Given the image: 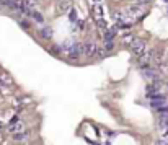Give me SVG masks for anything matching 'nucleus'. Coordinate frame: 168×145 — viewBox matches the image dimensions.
<instances>
[{"instance_id":"nucleus-1","label":"nucleus","mask_w":168,"mask_h":145,"mask_svg":"<svg viewBox=\"0 0 168 145\" xmlns=\"http://www.w3.org/2000/svg\"><path fill=\"white\" fill-rule=\"evenodd\" d=\"M129 46H131V49H132L134 54L139 55V57L145 54V47H147L145 41H142V39H132L131 42H129Z\"/></svg>"},{"instance_id":"nucleus-2","label":"nucleus","mask_w":168,"mask_h":145,"mask_svg":"<svg viewBox=\"0 0 168 145\" xmlns=\"http://www.w3.org/2000/svg\"><path fill=\"white\" fill-rule=\"evenodd\" d=\"M98 51V46L95 42H82V55L85 57H93L96 54Z\"/></svg>"},{"instance_id":"nucleus-3","label":"nucleus","mask_w":168,"mask_h":145,"mask_svg":"<svg viewBox=\"0 0 168 145\" xmlns=\"http://www.w3.org/2000/svg\"><path fill=\"white\" fill-rule=\"evenodd\" d=\"M140 69H142V75L147 78V80H150V82H157V80H160V77H158V74L155 72L153 69H150L148 65H140Z\"/></svg>"},{"instance_id":"nucleus-4","label":"nucleus","mask_w":168,"mask_h":145,"mask_svg":"<svg viewBox=\"0 0 168 145\" xmlns=\"http://www.w3.org/2000/svg\"><path fill=\"white\" fill-rule=\"evenodd\" d=\"M160 86H162L160 80L152 82V83H148V85H147V96H152V95H155V93H158V90H160Z\"/></svg>"},{"instance_id":"nucleus-5","label":"nucleus","mask_w":168,"mask_h":145,"mask_svg":"<svg viewBox=\"0 0 168 145\" xmlns=\"http://www.w3.org/2000/svg\"><path fill=\"white\" fill-rule=\"evenodd\" d=\"M25 129V122L23 121H18V122H15V124L8 125V130H10L11 134H16V132H21V130Z\"/></svg>"},{"instance_id":"nucleus-6","label":"nucleus","mask_w":168,"mask_h":145,"mask_svg":"<svg viewBox=\"0 0 168 145\" xmlns=\"http://www.w3.org/2000/svg\"><path fill=\"white\" fill-rule=\"evenodd\" d=\"M30 16L33 18L34 23H38V25H43V23H44V16H43V13H39L38 10H33L30 13Z\"/></svg>"},{"instance_id":"nucleus-7","label":"nucleus","mask_w":168,"mask_h":145,"mask_svg":"<svg viewBox=\"0 0 168 145\" xmlns=\"http://www.w3.org/2000/svg\"><path fill=\"white\" fill-rule=\"evenodd\" d=\"M39 34H41V38H44V39H51L52 38V28L51 26H43L41 28V31H39Z\"/></svg>"},{"instance_id":"nucleus-8","label":"nucleus","mask_w":168,"mask_h":145,"mask_svg":"<svg viewBox=\"0 0 168 145\" xmlns=\"http://www.w3.org/2000/svg\"><path fill=\"white\" fill-rule=\"evenodd\" d=\"M75 44V42H74V41H64V42H62L61 46H59V51H61V52H65V54H69V51L72 49V46Z\"/></svg>"},{"instance_id":"nucleus-9","label":"nucleus","mask_w":168,"mask_h":145,"mask_svg":"<svg viewBox=\"0 0 168 145\" xmlns=\"http://www.w3.org/2000/svg\"><path fill=\"white\" fill-rule=\"evenodd\" d=\"M30 137V130H21V132H16L15 135H13V139L18 140V142H23V140H26Z\"/></svg>"},{"instance_id":"nucleus-10","label":"nucleus","mask_w":168,"mask_h":145,"mask_svg":"<svg viewBox=\"0 0 168 145\" xmlns=\"http://www.w3.org/2000/svg\"><path fill=\"white\" fill-rule=\"evenodd\" d=\"M158 125H160V127H163L165 130L168 129V113H167V114H160V119H158Z\"/></svg>"},{"instance_id":"nucleus-11","label":"nucleus","mask_w":168,"mask_h":145,"mask_svg":"<svg viewBox=\"0 0 168 145\" xmlns=\"http://www.w3.org/2000/svg\"><path fill=\"white\" fill-rule=\"evenodd\" d=\"M150 101H167V96L163 95V93H155L152 96H147Z\"/></svg>"},{"instance_id":"nucleus-12","label":"nucleus","mask_w":168,"mask_h":145,"mask_svg":"<svg viewBox=\"0 0 168 145\" xmlns=\"http://www.w3.org/2000/svg\"><path fill=\"white\" fill-rule=\"evenodd\" d=\"M69 21H70L72 25H75L77 21H78V18H77V10H75V8H70V11H69Z\"/></svg>"},{"instance_id":"nucleus-13","label":"nucleus","mask_w":168,"mask_h":145,"mask_svg":"<svg viewBox=\"0 0 168 145\" xmlns=\"http://www.w3.org/2000/svg\"><path fill=\"white\" fill-rule=\"evenodd\" d=\"M165 105H167V101H150V108L152 109H157V111Z\"/></svg>"},{"instance_id":"nucleus-14","label":"nucleus","mask_w":168,"mask_h":145,"mask_svg":"<svg viewBox=\"0 0 168 145\" xmlns=\"http://www.w3.org/2000/svg\"><path fill=\"white\" fill-rule=\"evenodd\" d=\"M18 23H20V26H23L25 30H28V28H30V23H28V21H26V20H20V21H18Z\"/></svg>"},{"instance_id":"nucleus-15","label":"nucleus","mask_w":168,"mask_h":145,"mask_svg":"<svg viewBox=\"0 0 168 145\" xmlns=\"http://www.w3.org/2000/svg\"><path fill=\"white\" fill-rule=\"evenodd\" d=\"M153 145H168V142L167 140H163V139H160V140H155V144Z\"/></svg>"},{"instance_id":"nucleus-16","label":"nucleus","mask_w":168,"mask_h":145,"mask_svg":"<svg viewBox=\"0 0 168 145\" xmlns=\"http://www.w3.org/2000/svg\"><path fill=\"white\" fill-rule=\"evenodd\" d=\"M0 3H2V5H7V7H8V5L11 3V0H0Z\"/></svg>"},{"instance_id":"nucleus-17","label":"nucleus","mask_w":168,"mask_h":145,"mask_svg":"<svg viewBox=\"0 0 168 145\" xmlns=\"http://www.w3.org/2000/svg\"><path fill=\"white\" fill-rule=\"evenodd\" d=\"M163 140H167V142H168V129L165 130V134H163Z\"/></svg>"},{"instance_id":"nucleus-18","label":"nucleus","mask_w":168,"mask_h":145,"mask_svg":"<svg viewBox=\"0 0 168 145\" xmlns=\"http://www.w3.org/2000/svg\"><path fill=\"white\" fill-rule=\"evenodd\" d=\"M93 2H95V3H100V2H101V0H93Z\"/></svg>"},{"instance_id":"nucleus-19","label":"nucleus","mask_w":168,"mask_h":145,"mask_svg":"<svg viewBox=\"0 0 168 145\" xmlns=\"http://www.w3.org/2000/svg\"><path fill=\"white\" fill-rule=\"evenodd\" d=\"M167 11H168V5H167Z\"/></svg>"},{"instance_id":"nucleus-20","label":"nucleus","mask_w":168,"mask_h":145,"mask_svg":"<svg viewBox=\"0 0 168 145\" xmlns=\"http://www.w3.org/2000/svg\"><path fill=\"white\" fill-rule=\"evenodd\" d=\"M0 127H2V122H0Z\"/></svg>"},{"instance_id":"nucleus-21","label":"nucleus","mask_w":168,"mask_h":145,"mask_svg":"<svg viewBox=\"0 0 168 145\" xmlns=\"http://www.w3.org/2000/svg\"><path fill=\"white\" fill-rule=\"evenodd\" d=\"M95 145H100V144H95Z\"/></svg>"},{"instance_id":"nucleus-22","label":"nucleus","mask_w":168,"mask_h":145,"mask_svg":"<svg viewBox=\"0 0 168 145\" xmlns=\"http://www.w3.org/2000/svg\"><path fill=\"white\" fill-rule=\"evenodd\" d=\"M165 2H168V0H165Z\"/></svg>"}]
</instances>
